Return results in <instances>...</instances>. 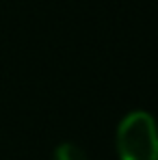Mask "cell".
Masks as SVG:
<instances>
[{
    "label": "cell",
    "mask_w": 158,
    "mask_h": 160,
    "mask_svg": "<svg viewBox=\"0 0 158 160\" xmlns=\"http://www.w3.org/2000/svg\"><path fill=\"white\" fill-rule=\"evenodd\" d=\"M119 160H158V123L145 110L126 115L115 136Z\"/></svg>",
    "instance_id": "6da1fadb"
},
{
    "label": "cell",
    "mask_w": 158,
    "mask_h": 160,
    "mask_svg": "<svg viewBox=\"0 0 158 160\" xmlns=\"http://www.w3.org/2000/svg\"><path fill=\"white\" fill-rule=\"evenodd\" d=\"M54 160H87V154L74 143H61L54 149Z\"/></svg>",
    "instance_id": "7a4b0ae2"
}]
</instances>
